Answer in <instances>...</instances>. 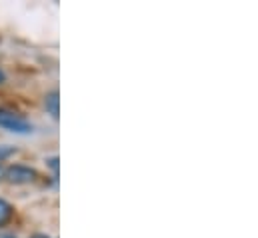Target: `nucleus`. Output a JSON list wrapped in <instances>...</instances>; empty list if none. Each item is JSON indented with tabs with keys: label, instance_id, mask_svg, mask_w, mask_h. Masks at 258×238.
<instances>
[{
	"label": "nucleus",
	"instance_id": "f257e3e1",
	"mask_svg": "<svg viewBox=\"0 0 258 238\" xmlns=\"http://www.w3.org/2000/svg\"><path fill=\"white\" fill-rule=\"evenodd\" d=\"M0 128H4L8 132H14V134H30L34 126L30 124V120H26L22 114L0 106Z\"/></svg>",
	"mask_w": 258,
	"mask_h": 238
},
{
	"label": "nucleus",
	"instance_id": "f03ea898",
	"mask_svg": "<svg viewBox=\"0 0 258 238\" xmlns=\"http://www.w3.org/2000/svg\"><path fill=\"white\" fill-rule=\"evenodd\" d=\"M2 178L10 184H30L38 178V172L30 166H24V164H12V166L4 168Z\"/></svg>",
	"mask_w": 258,
	"mask_h": 238
},
{
	"label": "nucleus",
	"instance_id": "7ed1b4c3",
	"mask_svg": "<svg viewBox=\"0 0 258 238\" xmlns=\"http://www.w3.org/2000/svg\"><path fill=\"white\" fill-rule=\"evenodd\" d=\"M58 104H60V98H58V90H52L44 96V108L48 114H52L54 118L58 116Z\"/></svg>",
	"mask_w": 258,
	"mask_h": 238
},
{
	"label": "nucleus",
	"instance_id": "20e7f679",
	"mask_svg": "<svg viewBox=\"0 0 258 238\" xmlns=\"http://www.w3.org/2000/svg\"><path fill=\"white\" fill-rule=\"evenodd\" d=\"M12 214H14L12 204H10V202H6L4 198H0V226L8 224V222H10V218H12Z\"/></svg>",
	"mask_w": 258,
	"mask_h": 238
},
{
	"label": "nucleus",
	"instance_id": "39448f33",
	"mask_svg": "<svg viewBox=\"0 0 258 238\" xmlns=\"http://www.w3.org/2000/svg\"><path fill=\"white\" fill-rule=\"evenodd\" d=\"M14 152H16V148H12V146H0V162L6 160L8 156H12Z\"/></svg>",
	"mask_w": 258,
	"mask_h": 238
},
{
	"label": "nucleus",
	"instance_id": "423d86ee",
	"mask_svg": "<svg viewBox=\"0 0 258 238\" xmlns=\"http://www.w3.org/2000/svg\"><path fill=\"white\" fill-rule=\"evenodd\" d=\"M4 80H6V74H4V70H2V68H0V84H2V82H4Z\"/></svg>",
	"mask_w": 258,
	"mask_h": 238
},
{
	"label": "nucleus",
	"instance_id": "0eeeda50",
	"mask_svg": "<svg viewBox=\"0 0 258 238\" xmlns=\"http://www.w3.org/2000/svg\"><path fill=\"white\" fill-rule=\"evenodd\" d=\"M0 238H16L14 234H6V232H0Z\"/></svg>",
	"mask_w": 258,
	"mask_h": 238
},
{
	"label": "nucleus",
	"instance_id": "6e6552de",
	"mask_svg": "<svg viewBox=\"0 0 258 238\" xmlns=\"http://www.w3.org/2000/svg\"><path fill=\"white\" fill-rule=\"evenodd\" d=\"M30 238H50V236H46V234H32Z\"/></svg>",
	"mask_w": 258,
	"mask_h": 238
},
{
	"label": "nucleus",
	"instance_id": "1a4fd4ad",
	"mask_svg": "<svg viewBox=\"0 0 258 238\" xmlns=\"http://www.w3.org/2000/svg\"><path fill=\"white\" fill-rule=\"evenodd\" d=\"M2 176H4V168L0 166V178H2Z\"/></svg>",
	"mask_w": 258,
	"mask_h": 238
}]
</instances>
